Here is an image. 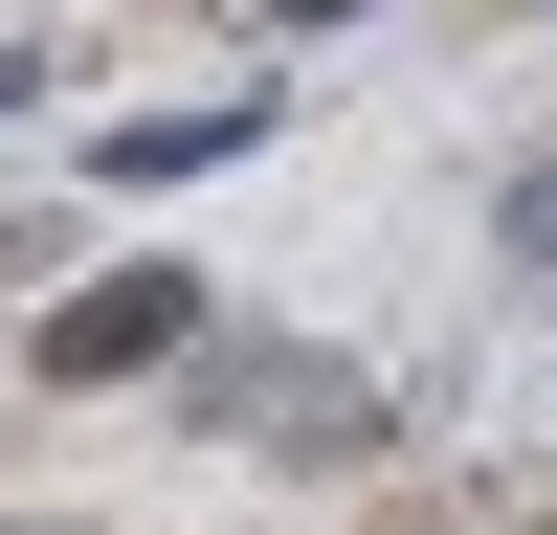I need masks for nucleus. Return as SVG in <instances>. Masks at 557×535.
<instances>
[{
    "label": "nucleus",
    "mask_w": 557,
    "mask_h": 535,
    "mask_svg": "<svg viewBox=\"0 0 557 535\" xmlns=\"http://www.w3.org/2000/svg\"><path fill=\"white\" fill-rule=\"evenodd\" d=\"M157 357H201V268H112L45 312V380H157Z\"/></svg>",
    "instance_id": "f257e3e1"
},
{
    "label": "nucleus",
    "mask_w": 557,
    "mask_h": 535,
    "mask_svg": "<svg viewBox=\"0 0 557 535\" xmlns=\"http://www.w3.org/2000/svg\"><path fill=\"white\" fill-rule=\"evenodd\" d=\"M268 112H290V89H201V112H134V134H112V178H223V157H268Z\"/></svg>",
    "instance_id": "f03ea898"
},
{
    "label": "nucleus",
    "mask_w": 557,
    "mask_h": 535,
    "mask_svg": "<svg viewBox=\"0 0 557 535\" xmlns=\"http://www.w3.org/2000/svg\"><path fill=\"white\" fill-rule=\"evenodd\" d=\"M513 268H557V157H535V178H513Z\"/></svg>",
    "instance_id": "7ed1b4c3"
},
{
    "label": "nucleus",
    "mask_w": 557,
    "mask_h": 535,
    "mask_svg": "<svg viewBox=\"0 0 557 535\" xmlns=\"http://www.w3.org/2000/svg\"><path fill=\"white\" fill-rule=\"evenodd\" d=\"M23 89H45V67H23V45H0V112H23Z\"/></svg>",
    "instance_id": "20e7f679"
}]
</instances>
